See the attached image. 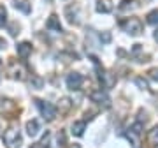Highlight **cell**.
Listing matches in <instances>:
<instances>
[{"instance_id":"cell-8","label":"cell","mask_w":158,"mask_h":148,"mask_svg":"<svg viewBox=\"0 0 158 148\" xmlns=\"http://www.w3.org/2000/svg\"><path fill=\"white\" fill-rule=\"evenodd\" d=\"M111 11H113L111 0H98V2H97V12H100V14H109Z\"/></svg>"},{"instance_id":"cell-6","label":"cell","mask_w":158,"mask_h":148,"mask_svg":"<svg viewBox=\"0 0 158 148\" xmlns=\"http://www.w3.org/2000/svg\"><path fill=\"white\" fill-rule=\"evenodd\" d=\"M25 129H27V134H28L30 137H35L37 134H39V131H40L39 120H28L27 125H25Z\"/></svg>"},{"instance_id":"cell-12","label":"cell","mask_w":158,"mask_h":148,"mask_svg":"<svg viewBox=\"0 0 158 148\" xmlns=\"http://www.w3.org/2000/svg\"><path fill=\"white\" fill-rule=\"evenodd\" d=\"M148 23L149 25H158V9H155V11L148 14Z\"/></svg>"},{"instance_id":"cell-7","label":"cell","mask_w":158,"mask_h":148,"mask_svg":"<svg viewBox=\"0 0 158 148\" xmlns=\"http://www.w3.org/2000/svg\"><path fill=\"white\" fill-rule=\"evenodd\" d=\"M46 27L49 30H53V32H62V23H60V20H58L56 14H51L49 20L46 21Z\"/></svg>"},{"instance_id":"cell-19","label":"cell","mask_w":158,"mask_h":148,"mask_svg":"<svg viewBox=\"0 0 158 148\" xmlns=\"http://www.w3.org/2000/svg\"><path fill=\"white\" fill-rule=\"evenodd\" d=\"M155 41H156V42H158V28L155 30Z\"/></svg>"},{"instance_id":"cell-14","label":"cell","mask_w":158,"mask_h":148,"mask_svg":"<svg viewBox=\"0 0 158 148\" xmlns=\"http://www.w3.org/2000/svg\"><path fill=\"white\" fill-rule=\"evenodd\" d=\"M149 141H151L153 145H156V146H158V127H155V129L149 132Z\"/></svg>"},{"instance_id":"cell-4","label":"cell","mask_w":158,"mask_h":148,"mask_svg":"<svg viewBox=\"0 0 158 148\" xmlns=\"http://www.w3.org/2000/svg\"><path fill=\"white\" fill-rule=\"evenodd\" d=\"M90 99H91V102L98 104V106H100V108H104V109L111 108V99H109L107 92L102 90V88H97V90L91 92V94H90Z\"/></svg>"},{"instance_id":"cell-17","label":"cell","mask_w":158,"mask_h":148,"mask_svg":"<svg viewBox=\"0 0 158 148\" xmlns=\"http://www.w3.org/2000/svg\"><path fill=\"white\" fill-rule=\"evenodd\" d=\"M149 78H151L153 81H158V69H151V71H149Z\"/></svg>"},{"instance_id":"cell-15","label":"cell","mask_w":158,"mask_h":148,"mask_svg":"<svg viewBox=\"0 0 158 148\" xmlns=\"http://www.w3.org/2000/svg\"><path fill=\"white\" fill-rule=\"evenodd\" d=\"M7 23V12H6V9L0 6V27H4Z\"/></svg>"},{"instance_id":"cell-16","label":"cell","mask_w":158,"mask_h":148,"mask_svg":"<svg viewBox=\"0 0 158 148\" xmlns=\"http://www.w3.org/2000/svg\"><path fill=\"white\" fill-rule=\"evenodd\" d=\"M135 83L139 86H141V88H144V90H148V88H149V85H148V81L146 80H142V78H137L135 80Z\"/></svg>"},{"instance_id":"cell-13","label":"cell","mask_w":158,"mask_h":148,"mask_svg":"<svg viewBox=\"0 0 158 148\" xmlns=\"http://www.w3.org/2000/svg\"><path fill=\"white\" fill-rule=\"evenodd\" d=\"M70 106H72V102H70V99H67V97H63L62 101H60V109H62L63 113H65V111H69V109H70Z\"/></svg>"},{"instance_id":"cell-18","label":"cell","mask_w":158,"mask_h":148,"mask_svg":"<svg viewBox=\"0 0 158 148\" xmlns=\"http://www.w3.org/2000/svg\"><path fill=\"white\" fill-rule=\"evenodd\" d=\"M100 41L109 42V41H111V34H107V32H106V34H100Z\"/></svg>"},{"instance_id":"cell-1","label":"cell","mask_w":158,"mask_h":148,"mask_svg":"<svg viewBox=\"0 0 158 148\" xmlns=\"http://www.w3.org/2000/svg\"><path fill=\"white\" fill-rule=\"evenodd\" d=\"M4 145H6L7 148H19L23 143V137H21V132H19V129H16V127H11V129H7L6 132H4Z\"/></svg>"},{"instance_id":"cell-9","label":"cell","mask_w":158,"mask_h":148,"mask_svg":"<svg viewBox=\"0 0 158 148\" xmlns=\"http://www.w3.org/2000/svg\"><path fill=\"white\" fill-rule=\"evenodd\" d=\"M85 129H86V122L85 120H77V122H74L72 124V134L74 136H77V137H81L83 134H85Z\"/></svg>"},{"instance_id":"cell-20","label":"cell","mask_w":158,"mask_h":148,"mask_svg":"<svg viewBox=\"0 0 158 148\" xmlns=\"http://www.w3.org/2000/svg\"><path fill=\"white\" fill-rule=\"evenodd\" d=\"M2 67H4V65H2V60H0V72H2Z\"/></svg>"},{"instance_id":"cell-5","label":"cell","mask_w":158,"mask_h":148,"mask_svg":"<svg viewBox=\"0 0 158 148\" xmlns=\"http://www.w3.org/2000/svg\"><path fill=\"white\" fill-rule=\"evenodd\" d=\"M65 83H67V88L69 90H79L81 85H83V76L79 72H70L67 74V78H65Z\"/></svg>"},{"instance_id":"cell-3","label":"cell","mask_w":158,"mask_h":148,"mask_svg":"<svg viewBox=\"0 0 158 148\" xmlns=\"http://www.w3.org/2000/svg\"><path fill=\"white\" fill-rule=\"evenodd\" d=\"M121 28L130 35H141L142 34V21L139 18H127L125 21H121Z\"/></svg>"},{"instance_id":"cell-11","label":"cell","mask_w":158,"mask_h":148,"mask_svg":"<svg viewBox=\"0 0 158 148\" xmlns=\"http://www.w3.org/2000/svg\"><path fill=\"white\" fill-rule=\"evenodd\" d=\"M14 7L25 14H30V11H32V6L28 4V0H14Z\"/></svg>"},{"instance_id":"cell-21","label":"cell","mask_w":158,"mask_h":148,"mask_svg":"<svg viewBox=\"0 0 158 148\" xmlns=\"http://www.w3.org/2000/svg\"><path fill=\"white\" fill-rule=\"evenodd\" d=\"M72 148H81V146H79V145H72Z\"/></svg>"},{"instance_id":"cell-2","label":"cell","mask_w":158,"mask_h":148,"mask_svg":"<svg viewBox=\"0 0 158 148\" xmlns=\"http://www.w3.org/2000/svg\"><path fill=\"white\" fill-rule=\"evenodd\" d=\"M35 106H37V109L40 111V115H42V118L44 120L51 122V120L56 118L58 109H56V106H53L51 102H46V101H40V99H35Z\"/></svg>"},{"instance_id":"cell-10","label":"cell","mask_w":158,"mask_h":148,"mask_svg":"<svg viewBox=\"0 0 158 148\" xmlns=\"http://www.w3.org/2000/svg\"><path fill=\"white\" fill-rule=\"evenodd\" d=\"M16 51L21 58H27L30 53H32V44H30V42H19V44L16 46Z\"/></svg>"}]
</instances>
